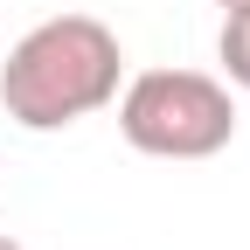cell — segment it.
I'll return each instance as SVG.
<instances>
[{
    "instance_id": "6da1fadb",
    "label": "cell",
    "mask_w": 250,
    "mask_h": 250,
    "mask_svg": "<svg viewBox=\"0 0 250 250\" xmlns=\"http://www.w3.org/2000/svg\"><path fill=\"white\" fill-rule=\"evenodd\" d=\"M125 49L98 14H49L0 62V111L21 132H62L118 98Z\"/></svg>"
},
{
    "instance_id": "7a4b0ae2",
    "label": "cell",
    "mask_w": 250,
    "mask_h": 250,
    "mask_svg": "<svg viewBox=\"0 0 250 250\" xmlns=\"http://www.w3.org/2000/svg\"><path fill=\"white\" fill-rule=\"evenodd\" d=\"M111 104H118L125 146L153 153V160H208L236 139L229 83H215L202 70H139Z\"/></svg>"
},
{
    "instance_id": "3957f363",
    "label": "cell",
    "mask_w": 250,
    "mask_h": 250,
    "mask_svg": "<svg viewBox=\"0 0 250 250\" xmlns=\"http://www.w3.org/2000/svg\"><path fill=\"white\" fill-rule=\"evenodd\" d=\"M223 70H229V83H243L250 90V7H229L223 14Z\"/></svg>"
},
{
    "instance_id": "277c9868",
    "label": "cell",
    "mask_w": 250,
    "mask_h": 250,
    "mask_svg": "<svg viewBox=\"0 0 250 250\" xmlns=\"http://www.w3.org/2000/svg\"><path fill=\"white\" fill-rule=\"evenodd\" d=\"M215 7H223V14H229V7H250V0H215Z\"/></svg>"
},
{
    "instance_id": "5b68a950",
    "label": "cell",
    "mask_w": 250,
    "mask_h": 250,
    "mask_svg": "<svg viewBox=\"0 0 250 250\" xmlns=\"http://www.w3.org/2000/svg\"><path fill=\"white\" fill-rule=\"evenodd\" d=\"M0 250H21V243H14V236H0Z\"/></svg>"
}]
</instances>
